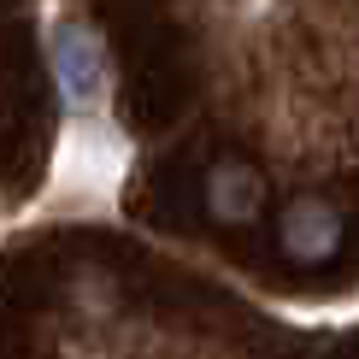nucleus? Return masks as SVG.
Returning <instances> with one entry per match:
<instances>
[{
    "label": "nucleus",
    "mask_w": 359,
    "mask_h": 359,
    "mask_svg": "<svg viewBox=\"0 0 359 359\" xmlns=\"http://www.w3.org/2000/svg\"><path fill=\"white\" fill-rule=\"evenodd\" d=\"M124 142L107 124H71L53 154V194L59 201H107L124 177Z\"/></svg>",
    "instance_id": "1"
},
{
    "label": "nucleus",
    "mask_w": 359,
    "mask_h": 359,
    "mask_svg": "<svg viewBox=\"0 0 359 359\" xmlns=\"http://www.w3.org/2000/svg\"><path fill=\"white\" fill-rule=\"evenodd\" d=\"M48 65H53V83H59V100H65L71 112H95L100 100H107L112 88V65H107V48H100V36L77 18H59L48 29Z\"/></svg>",
    "instance_id": "2"
},
{
    "label": "nucleus",
    "mask_w": 359,
    "mask_h": 359,
    "mask_svg": "<svg viewBox=\"0 0 359 359\" xmlns=\"http://www.w3.org/2000/svg\"><path fill=\"white\" fill-rule=\"evenodd\" d=\"M277 248L289 253L294 265L336 259V248H341V212L324 201V194H294V201L283 206V218H277Z\"/></svg>",
    "instance_id": "3"
},
{
    "label": "nucleus",
    "mask_w": 359,
    "mask_h": 359,
    "mask_svg": "<svg viewBox=\"0 0 359 359\" xmlns=\"http://www.w3.org/2000/svg\"><path fill=\"white\" fill-rule=\"evenodd\" d=\"M259 206H265V177L248 159H218L212 177H206V212L236 230V224L259 218Z\"/></svg>",
    "instance_id": "4"
}]
</instances>
